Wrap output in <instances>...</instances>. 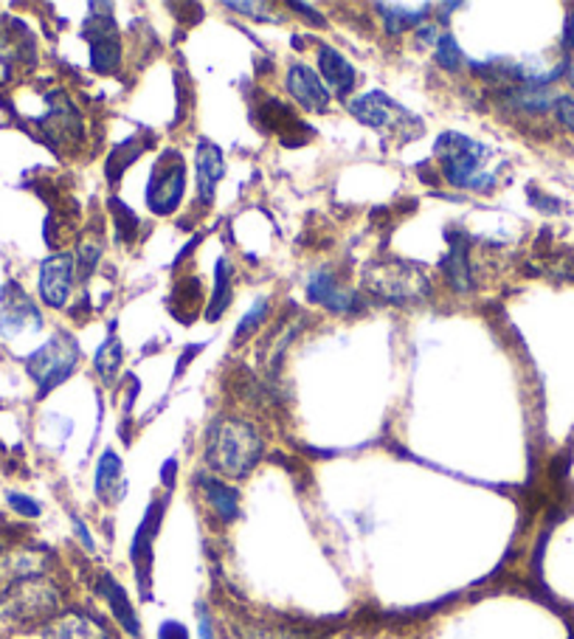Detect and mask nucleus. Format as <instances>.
I'll list each match as a JSON object with an SVG mask.
<instances>
[{"mask_svg": "<svg viewBox=\"0 0 574 639\" xmlns=\"http://www.w3.org/2000/svg\"><path fill=\"white\" fill-rule=\"evenodd\" d=\"M51 99H54V105H51V113L40 122L42 130L57 142H80L82 122L74 105L68 102L65 94H54Z\"/></svg>", "mask_w": 574, "mask_h": 639, "instance_id": "obj_18", "label": "nucleus"}, {"mask_svg": "<svg viewBox=\"0 0 574 639\" xmlns=\"http://www.w3.org/2000/svg\"><path fill=\"white\" fill-rule=\"evenodd\" d=\"M108 209H110V214H113L115 237H119V243H130V239H135V229H138V218H135V211L130 209V206H124L119 198H110Z\"/></svg>", "mask_w": 574, "mask_h": 639, "instance_id": "obj_27", "label": "nucleus"}, {"mask_svg": "<svg viewBox=\"0 0 574 639\" xmlns=\"http://www.w3.org/2000/svg\"><path fill=\"white\" fill-rule=\"evenodd\" d=\"M99 592H101V598L108 600L115 623H119V626H122L133 639H142V623H138V614H135L133 603H130L127 592H124V586L119 583L113 575H101Z\"/></svg>", "mask_w": 574, "mask_h": 639, "instance_id": "obj_16", "label": "nucleus"}, {"mask_svg": "<svg viewBox=\"0 0 574 639\" xmlns=\"http://www.w3.org/2000/svg\"><path fill=\"white\" fill-rule=\"evenodd\" d=\"M231 305V266L229 259H217L215 268V293H211L209 310H206V319L217 321L220 316L229 310Z\"/></svg>", "mask_w": 574, "mask_h": 639, "instance_id": "obj_26", "label": "nucleus"}, {"mask_svg": "<svg viewBox=\"0 0 574 639\" xmlns=\"http://www.w3.org/2000/svg\"><path fill=\"white\" fill-rule=\"evenodd\" d=\"M152 142H156V136H152L149 130H138L135 136H130L127 142L119 144L115 150H110L108 163H105V175H108L110 184H113V186L119 184V181H122V175H124V170H127L130 163L138 161V158H142L144 152H147V147Z\"/></svg>", "mask_w": 574, "mask_h": 639, "instance_id": "obj_20", "label": "nucleus"}, {"mask_svg": "<svg viewBox=\"0 0 574 639\" xmlns=\"http://www.w3.org/2000/svg\"><path fill=\"white\" fill-rule=\"evenodd\" d=\"M82 37L90 42V65L96 74H115L122 65V40L115 32V23L110 14H94L88 17Z\"/></svg>", "mask_w": 574, "mask_h": 639, "instance_id": "obj_7", "label": "nucleus"}, {"mask_svg": "<svg viewBox=\"0 0 574 639\" xmlns=\"http://www.w3.org/2000/svg\"><path fill=\"white\" fill-rule=\"evenodd\" d=\"M437 62L445 71H460L462 69V62H465V57H462L460 42L453 40L451 35H439V40H437Z\"/></svg>", "mask_w": 574, "mask_h": 639, "instance_id": "obj_30", "label": "nucleus"}, {"mask_svg": "<svg viewBox=\"0 0 574 639\" xmlns=\"http://www.w3.org/2000/svg\"><path fill=\"white\" fill-rule=\"evenodd\" d=\"M101 251H105V243H101V237L96 234V237H85L80 245V254H76V273H80V280H88L90 273L96 271V266H99L101 259Z\"/></svg>", "mask_w": 574, "mask_h": 639, "instance_id": "obj_29", "label": "nucleus"}, {"mask_svg": "<svg viewBox=\"0 0 574 639\" xmlns=\"http://www.w3.org/2000/svg\"><path fill=\"white\" fill-rule=\"evenodd\" d=\"M259 110H262V124L268 130H273V133H282V144L284 147H296L293 144V136L291 133H296V130H304V122L302 119L293 113L288 105L277 102V99H265L262 105H259Z\"/></svg>", "mask_w": 574, "mask_h": 639, "instance_id": "obj_23", "label": "nucleus"}, {"mask_svg": "<svg viewBox=\"0 0 574 639\" xmlns=\"http://www.w3.org/2000/svg\"><path fill=\"white\" fill-rule=\"evenodd\" d=\"M76 360H80V344L71 333H54L42 344L40 349L26 358V369L32 381L37 383L40 395H48L51 389L60 386L68 374L74 372Z\"/></svg>", "mask_w": 574, "mask_h": 639, "instance_id": "obj_4", "label": "nucleus"}, {"mask_svg": "<svg viewBox=\"0 0 574 639\" xmlns=\"http://www.w3.org/2000/svg\"><path fill=\"white\" fill-rule=\"evenodd\" d=\"M122 360H124V349H122V341H119V335H115V321H113V324H110L108 339H105V344H101L99 353H96V358H94L96 372H99L101 381L113 383L115 374H119V369H122Z\"/></svg>", "mask_w": 574, "mask_h": 639, "instance_id": "obj_25", "label": "nucleus"}, {"mask_svg": "<svg viewBox=\"0 0 574 639\" xmlns=\"http://www.w3.org/2000/svg\"><path fill=\"white\" fill-rule=\"evenodd\" d=\"M183 189H186V167L178 150H163L158 156L152 175L147 184V206L152 214L167 218L181 206Z\"/></svg>", "mask_w": 574, "mask_h": 639, "instance_id": "obj_6", "label": "nucleus"}, {"mask_svg": "<svg viewBox=\"0 0 574 639\" xmlns=\"http://www.w3.org/2000/svg\"><path fill=\"white\" fill-rule=\"evenodd\" d=\"M163 507H167V499H156L149 504L147 516L142 518L138 530L133 536V544H130V561L135 566V580H138V589H142V598L149 600V575H152V541L158 536V527H161Z\"/></svg>", "mask_w": 574, "mask_h": 639, "instance_id": "obj_8", "label": "nucleus"}, {"mask_svg": "<svg viewBox=\"0 0 574 639\" xmlns=\"http://www.w3.org/2000/svg\"><path fill=\"white\" fill-rule=\"evenodd\" d=\"M57 609V589L54 586L42 583V580H21L9 592L7 612L12 617L34 619V617H46Z\"/></svg>", "mask_w": 574, "mask_h": 639, "instance_id": "obj_10", "label": "nucleus"}, {"mask_svg": "<svg viewBox=\"0 0 574 639\" xmlns=\"http://www.w3.org/2000/svg\"><path fill=\"white\" fill-rule=\"evenodd\" d=\"M364 282L369 291H375L380 299L405 305V302L426 299L431 293L426 271L405 259H392V262H371L364 273Z\"/></svg>", "mask_w": 574, "mask_h": 639, "instance_id": "obj_3", "label": "nucleus"}, {"mask_svg": "<svg viewBox=\"0 0 574 639\" xmlns=\"http://www.w3.org/2000/svg\"><path fill=\"white\" fill-rule=\"evenodd\" d=\"M74 524H76V532H80V538H82V544H85L90 552H94V538H90L88 527H85V524H82L80 518H74Z\"/></svg>", "mask_w": 574, "mask_h": 639, "instance_id": "obj_40", "label": "nucleus"}, {"mask_svg": "<svg viewBox=\"0 0 574 639\" xmlns=\"http://www.w3.org/2000/svg\"><path fill=\"white\" fill-rule=\"evenodd\" d=\"M46 639H110V631L90 614L68 612L48 623Z\"/></svg>", "mask_w": 574, "mask_h": 639, "instance_id": "obj_15", "label": "nucleus"}, {"mask_svg": "<svg viewBox=\"0 0 574 639\" xmlns=\"http://www.w3.org/2000/svg\"><path fill=\"white\" fill-rule=\"evenodd\" d=\"M200 280L197 277H190V280H183L181 285H175V302H172V314L183 321V310H192V319H195L197 302H200Z\"/></svg>", "mask_w": 574, "mask_h": 639, "instance_id": "obj_28", "label": "nucleus"}, {"mask_svg": "<svg viewBox=\"0 0 574 639\" xmlns=\"http://www.w3.org/2000/svg\"><path fill=\"white\" fill-rule=\"evenodd\" d=\"M350 113L358 119L361 124H366V127L380 130V133H392V136L403 138V142H408V138L423 133V122L405 108H400L394 99L380 94V90H371V94L352 99Z\"/></svg>", "mask_w": 574, "mask_h": 639, "instance_id": "obj_5", "label": "nucleus"}, {"mask_svg": "<svg viewBox=\"0 0 574 639\" xmlns=\"http://www.w3.org/2000/svg\"><path fill=\"white\" fill-rule=\"evenodd\" d=\"M158 639H190V631L183 623H175V619H167L161 628H158Z\"/></svg>", "mask_w": 574, "mask_h": 639, "instance_id": "obj_34", "label": "nucleus"}, {"mask_svg": "<svg viewBox=\"0 0 574 639\" xmlns=\"http://www.w3.org/2000/svg\"><path fill=\"white\" fill-rule=\"evenodd\" d=\"M291 9H296V12H302V17H307V21H313V23H316V26H327L325 17H321V14H318L313 7H307V3H296V0H293Z\"/></svg>", "mask_w": 574, "mask_h": 639, "instance_id": "obj_35", "label": "nucleus"}, {"mask_svg": "<svg viewBox=\"0 0 574 639\" xmlns=\"http://www.w3.org/2000/svg\"><path fill=\"white\" fill-rule=\"evenodd\" d=\"M307 299H310L313 305L335 310V314H355V310L364 307V299H361L358 293L344 291L330 271L313 273L310 282H307Z\"/></svg>", "mask_w": 574, "mask_h": 639, "instance_id": "obj_12", "label": "nucleus"}, {"mask_svg": "<svg viewBox=\"0 0 574 639\" xmlns=\"http://www.w3.org/2000/svg\"><path fill=\"white\" fill-rule=\"evenodd\" d=\"M448 245H451V251L448 257L442 259V271H445L448 282H451L453 291L467 293L473 291V271H471V259H467V234L462 232H448Z\"/></svg>", "mask_w": 574, "mask_h": 639, "instance_id": "obj_17", "label": "nucleus"}, {"mask_svg": "<svg viewBox=\"0 0 574 639\" xmlns=\"http://www.w3.org/2000/svg\"><path fill=\"white\" fill-rule=\"evenodd\" d=\"M284 85H288L291 96L304 110H310V113H327V108H330V90L325 88V82L318 79L316 71H313L310 65H304V62L291 65Z\"/></svg>", "mask_w": 574, "mask_h": 639, "instance_id": "obj_13", "label": "nucleus"}, {"mask_svg": "<svg viewBox=\"0 0 574 639\" xmlns=\"http://www.w3.org/2000/svg\"><path fill=\"white\" fill-rule=\"evenodd\" d=\"M195 177H197V198H200L203 206H209L215 200L217 184L223 181L225 175V158L223 150L217 147L209 138H200L197 142L195 152Z\"/></svg>", "mask_w": 574, "mask_h": 639, "instance_id": "obj_14", "label": "nucleus"}, {"mask_svg": "<svg viewBox=\"0 0 574 639\" xmlns=\"http://www.w3.org/2000/svg\"><path fill=\"white\" fill-rule=\"evenodd\" d=\"M96 496L105 504H115L124 496V479H122V459L115 451H105L96 465Z\"/></svg>", "mask_w": 574, "mask_h": 639, "instance_id": "obj_22", "label": "nucleus"}, {"mask_svg": "<svg viewBox=\"0 0 574 639\" xmlns=\"http://www.w3.org/2000/svg\"><path fill=\"white\" fill-rule=\"evenodd\" d=\"M195 482L203 488V493H206V502H209L211 511L220 516V521L231 524L236 516H240V493H236V488H231V484L209 477V474H197Z\"/></svg>", "mask_w": 574, "mask_h": 639, "instance_id": "obj_21", "label": "nucleus"}, {"mask_svg": "<svg viewBox=\"0 0 574 639\" xmlns=\"http://www.w3.org/2000/svg\"><path fill=\"white\" fill-rule=\"evenodd\" d=\"M76 262L71 254H54L40 266V296L48 307L62 310L74 285Z\"/></svg>", "mask_w": 574, "mask_h": 639, "instance_id": "obj_11", "label": "nucleus"}, {"mask_svg": "<svg viewBox=\"0 0 574 639\" xmlns=\"http://www.w3.org/2000/svg\"><path fill=\"white\" fill-rule=\"evenodd\" d=\"M554 113H558V122H561L563 127L574 130V99H569V96H558Z\"/></svg>", "mask_w": 574, "mask_h": 639, "instance_id": "obj_33", "label": "nucleus"}, {"mask_svg": "<svg viewBox=\"0 0 574 639\" xmlns=\"http://www.w3.org/2000/svg\"><path fill=\"white\" fill-rule=\"evenodd\" d=\"M197 619H200V626H197V634H200V639H215V634H211L209 614H206V609H203V605H197Z\"/></svg>", "mask_w": 574, "mask_h": 639, "instance_id": "obj_37", "label": "nucleus"}, {"mask_svg": "<svg viewBox=\"0 0 574 639\" xmlns=\"http://www.w3.org/2000/svg\"><path fill=\"white\" fill-rule=\"evenodd\" d=\"M265 454L259 431L236 417H217L206 434V463L211 470L231 479L248 477Z\"/></svg>", "mask_w": 574, "mask_h": 639, "instance_id": "obj_1", "label": "nucleus"}, {"mask_svg": "<svg viewBox=\"0 0 574 639\" xmlns=\"http://www.w3.org/2000/svg\"><path fill=\"white\" fill-rule=\"evenodd\" d=\"M268 310H270V302L268 299H257V302H254V307H251L248 314H245L243 319H240V324H236V333H234L236 344H240V341L248 339V335L254 333V330H257L259 324H262L265 316H268Z\"/></svg>", "mask_w": 574, "mask_h": 639, "instance_id": "obj_31", "label": "nucleus"}, {"mask_svg": "<svg viewBox=\"0 0 574 639\" xmlns=\"http://www.w3.org/2000/svg\"><path fill=\"white\" fill-rule=\"evenodd\" d=\"M574 48V12L566 17V32H563V51Z\"/></svg>", "mask_w": 574, "mask_h": 639, "instance_id": "obj_38", "label": "nucleus"}, {"mask_svg": "<svg viewBox=\"0 0 574 639\" xmlns=\"http://www.w3.org/2000/svg\"><path fill=\"white\" fill-rule=\"evenodd\" d=\"M433 156L442 161V177L460 189H490L496 184V172H487L490 147L462 136V133H442L433 144Z\"/></svg>", "mask_w": 574, "mask_h": 639, "instance_id": "obj_2", "label": "nucleus"}, {"mask_svg": "<svg viewBox=\"0 0 574 639\" xmlns=\"http://www.w3.org/2000/svg\"><path fill=\"white\" fill-rule=\"evenodd\" d=\"M380 12V17H383V26L389 35H403V32H408V28H414L417 23H423L428 17V3H423V7H403V3H378L375 7Z\"/></svg>", "mask_w": 574, "mask_h": 639, "instance_id": "obj_24", "label": "nucleus"}, {"mask_svg": "<svg viewBox=\"0 0 574 639\" xmlns=\"http://www.w3.org/2000/svg\"><path fill=\"white\" fill-rule=\"evenodd\" d=\"M318 69H321L327 85H330L338 96L350 94V90L358 85V74L352 69V62L332 46L318 48Z\"/></svg>", "mask_w": 574, "mask_h": 639, "instance_id": "obj_19", "label": "nucleus"}, {"mask_svg": "<svg viewBox=\"0 0 574 639\" xmlns=\"http://www.w3.org/2000/svg\"><path fill=\"white\" fill-rule=\"evenodd\" d=\"M200 349H203V344H192V347H186V353H183L181 364H178V367H175V374H181L183 369H186V364H190V360L195 358V355L200 353Z\"/></svg>", "mask_w": 574, "mask_h": 639, "instance_id": "obj_39", "label": "nucleus"}, {"mask_svg": "<svg viewBox=\"0 0 574 639\" xmlns=\"http://www.w3.org/2000/svg\"><path fill=\"white\" fill-rule=\"evenodd\" d=\"M9 504H12V511H17L21 516H28V518H37L42 513V507L34 499L23 496V493H9Z\"/></svg>", "mask_w": 574, "mask_h": 639, "instance_id": "obj_32", "label": "nucleus"}, {"mask_svg": "<svg viewBox=\"0 0 574 639\" xmlns=\"http://www.w3.org/2000/svg\"><path fill=\"white\" fill-rule=\"evenodd\" d=\"M175 477H178V459H167V463H163V470H161V479L169 490L175 488Z\"/></svg>", "mask_w": 574, "mask_h": 639, "instance_id": "obj_36", "label": "nucleus"}, {"mask_svg": "<svg viewBox=\"0 0 574 639\" xmlns=\"http://www.w3.org/2000/svg\"><path fill=\"white\" fill-rule=\"evenodd\" d=\"M28 324L42 327L40 310H37L34 302L28 299V293L23 291L17 282L0 285V333L17 335L23 333Z\"/></svg>", "mask_w": 574, "mask_h": 639, "instance_id": "obj_9", "label": "nucleus"}]
</instances>
